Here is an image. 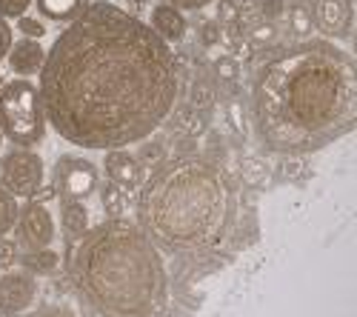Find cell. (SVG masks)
Masks as SVG:
<instances>
[{
  "instance_id": "6da1fadb",
  "label": "cell",
  "mask_w": 357,
  "mask_h": 317,
  "mask_svg": "<svg viewBox=\"0 0 357 317\" xmlns=\"http://www.w3.org/2000/svg\"><path fill=\"white\" fill-rule=\"evenodd\" d=\"M66 26L38 72L46 123L80 149L106 152L149 140L181 92L169 43L109 0H89Z\"/></svg>"
},
{
  "instance_id": "ba28073f",
  "label": "cell",
  "mask_w": 357,
  "mask_h": 317,
  "mask_svg": "<svg viewBox=\"0 0 357 317\" xmlns=\"http://www.w3.org/2000/svg\"><path fill=\"white\" fill-rule=\"evenodd\" d=\"M15 232V243L23 252H32V249H46L54 243L57 232H54V217L52 212L38 203V200H29L26 206L17 209V220L12 226Z\"/></svg>"
},
{
  "instance_id": "9a60e30c",
  "label": "cell",
  "mask_w": 357,
  "mask_h": 317,
  "mask_svg": "<svg viewBox=\"0 0 357 317\" xmlns=\"http://www.w3.org/2000/svg\"><path fill=\"white\" fill-rule=\"evenodd\" d=\"M38 6V15L49 23H69L75 20L86 6L89 0H32Z\"/></svg>"
},
{
  "instance_id": "4dcf8cb0",
  "label": "cell",
  "mask_w": 357,
  "mask_h": 317,
  "mask_svg": "<svg viewBox=\"0 0 357 317\" xmlns=\"http://www.w3.org/2000/svg\"><path fill=\"white\" fill-rule=\"evenodd\" d=\"M218 26H203V32H200V40L206 43V46H212V43H218Z\"/></svg>"
},
{
  "instance_id": "7c38bea8",
  "label": "cell",
  "mask_w": 357,
  "mask_h": 317,
  "mask_svg": "<svg viewBox=\"0 0 357 317\" xmlns=\"http://www.w3.org/2000/svg\"><path fill=\"white\" fill-rule=\"evenodd\" d=\"M43 57H46V49L35 40V38H20L17 43L12 40L9 52H6V61H9V69L20 77H32L40 72L43 66Z\"/></svg>"
},
{
  "instance_id": "4fadbf2b",
  "label": "cell",
  "mask_w": 357,
  "mask_h": 317,
  "mask_svg": "<svg viewBox=\"0 0 357 317\" xmlns=\"http://www.w3.org/2000/svg\"><path fill=\"white\" fill-rule=\"evenodd\" d=\"M149 26H152L166 43H181L186 38V29H189L183 9H177L172 3L155 6L152 9V17H149Z\"/></svg>"
},
{
  "instance_id": "cb8c5ba5",
  "label": "cell",
  "mask_w": 357,
  "mask_h": 317,
  "mask_svg": "<svg viewBox=\"0 0 357 317\" xmlns=\"http://www.w3.org/2000/svg\"><path fill=\"white\" fill-rule=\"evenodd\" d=\"M275 38H278V29H275V23H269V20H266L263 26H255V29H252V43H255V46H269Z\"/></svg>"
},
{
  "instance_id": "3957f363",
  "label": "cell",
  "mask_w": 357,
  "mask_h": 317,
  "mask_svg": "<svg viewBox=\"0 0 357 317\" xmlns=\"http://www.w3.org/2000/svg\"><path fill=\"white\" fill-rule=\"evenodd\" d=\"M237 206V183L223 166L200 155H174L140 183L135 223L160 252L195 254L226 243Z\"/></svg>"
},
{
  "instance_id": "1f68e13d",
  "label": "cell",
  "mask_w": 357,
  "mask_h": 317,
  "mask_svg": "<svg viewBox=\"0 0 357 317\" xmlns=\"http://www.w3.org/2000/svg\"><path fill=\"white\" fill-rule=\"evenodd\" d=\"M0 89H3V77H0Z\"/></svg>"
},
{
  "instance_id": "d6a6232c",
  "label": "cell",
  "mask_w": 357,
  "mask_h": 317,
  "mask_svg": "<svg viewBox=\"0 0 357 317\" xmlns=\"http://www.w3.org/2000/svg\"><path fill=\"white\" fill-rule=\"evenodd\" d=\"M0 146H3V134H0Z\"/></svg>"
},
{
  "instance_id": "4316f807",
  "label": "cell",
  "mask_w": 357,
  "mask_h": 317,
  "mask_svg": "<svg viewBox=\"0 0 357 317\" xmlns=\"http://www.w3.org/2000/svg\"><path fill=\"white\" fill-rule=\"evenodd\" d=\"M263 15H266V20H269V23H278L286 15V0H266Z\"/></svg>"
},
{
  "instance_id": "484cf974",
  "label": "cell",
  "mask_w": 357,
  "mask_h": 317,
  "mask_svg": "<svg viewBox=\"0 0 357 317\" xmlns=\"http://www.w3.org/2000/svg\"><path fill=\"white\" fill-rule=\"evenodd\" d=\"M17 243L15 240H0V269H9L17 263Z\"/></svg>"
},
{
  "instance_id": "30bf717a",
  "label": "cell",
  "mask_w": 357,
  "mask_h": 317,
  "mask_svg": "<svg viewBox=\"0 0 357 317\" xmlns=\"http://www.w3.org/2000/svg\"><path fill=\"white\" fill-rule=\"evenodd\" d=\"M312 20H314V29H320L326 40L351 38V32H354V0H314Z\"/></svg>"
},
{
  "instance_id": "83f0119b",
  "label": "cell",
  "mask_w": 357,
  "mask_h": 317,
  "mask_svg": "<svg viewBox=\"0 0 357 317\" xmlns=\"http://www.w3.org/2000/svg\"><path fill=\"white\" fill-rule=\"evenodd\" d=\"M9 46H12V26H9L3 17H0V63H3Z\"/></svg>"
},
{
  "instance_id": "8fae6325",
  "label": "cell",
  "mask_w": 357,
  "mask_h": 317,
  "mask_svg": "<svg viewBox=\"0 0 357 317\" xmlns=\"http://www.w3.org/2000/svg\"><path fill=\"white\" fill-rule=\"evenodd\" d=\"M103 171L112 183L123 189H140V183L146 180V166L129 149H106Z\"/></svg>"
},
{
  "instance_id": "277c9868",
  "label": "cell",
  "mask_w": 357,
  "mask_h": 317,
  "mask_svg": "<svg viewBox=\"0 0 357 317\" xmlns=\"http://www.w3.org/2000/svg\"><path fill=\"white\" fill-rule=\"evenodd\" d=\"M69 272L103 317H155L169 300L163 252L126 215L89 226L72 252Z\"/></svg>"
},
{
  "instance_id": "44dd1931",
  "label": "cell",
  "mask_w": 357,
  "mask_h": 317,
  "mask_svg": "<svg viewBox=\"0 0 357 317\" xmlns=\"http://www.w3.org/2000/svg\"><path fill=\"white\" fill-rule=\"evenodd\" d=\"M17 29H20V35H23V38H35V40H40V38L46 35L43 20L29 17V15H20V17H17Z\"/></svg>"
},
{
  "instance_id": "ac0fdd59",
  "label": "cell",
  "mask_w": 357,
  "mask_h": 317,
  "mask_svg": "<svg viewBox=\"0 0 357 317\" xmlns=\"http://www.w3.org/2000/svg\"><path fill=\"white\" fill-rule=\"evenodd\" d=\"M272 178H275V171H272V166L266 163V160H260V157H243L241 160V180L246 186L266 189V186L272 183Z\"/></svg>"
},
{
  "instance_id": "5bb4252c",
  "label": "cell",
  "mask_w": 357,
  "mask_h": 317,
  "mask_svg": "<svg viewBox=\"0 0 357 317\" xmlns=\"http://www.w3.org/2000/svg\"><path fill=\"white\" fill-rule=\"evenodd\" d=\"M61 226H63V235L66 240H80L89 226H92V217H89V209L83 200H72V197H63L61 200Z\"/></svg>"
},
{
  "instance_id": "7a4b0ae2",
  "label": "cell",
  "mask_w": 357,
  "mask_h": 317,
  "mask_svg": "<svg viewBox=\"0 0 357 317\" xmlns=\"http://www.w3.org/2000/svg\"><path fill=\"white\" fill-rule=\"evenodd\" d=\"M249 118L272 155L303 157L332 146L357 126L354 57L326 38L269 54L252 77Z\"/></svg>"
},
{
  "instance_id": "f546056e",
  "label": "cell",
  "mask_w": 357,
  "mask_h": 317,
  "mask_svg": "<svg viewBox=\"0 0 357 317\" xmlns=\"http://www.w3.org/2000/svg\"><path fill=\"white\" fill-rule=\"evenodd\" d=\"M229 121L234 123V129H237V132L246 134V121H243V109H241V103H234V106L229 109Z\"/></svg>"
},
{
  "instance_id": "2e32d148",
  "label": "cell",
  "mask_w": 357,
  "mask_h": 317,
  "mask_svg": "<svg viewBox=\"0 0 357 317\" xmlns=\"http://www.w3.org/2000/svg\"><path fill=\"white\" fill-rule=\"evenodd\" d=\"M17 261L23 263V269L29 275H35V277H43V275H52L57 269V263H61V254H57L52 246L46 249H32V252H23Z\"/></svg>"
},
{
  "instance_id": "d6986e66",
  "label": "cell",
  "mask_w": 357,
  "mask_h": 317,
  "mask_svg": "<svg viewBox=\"0 0 357 317\" xmlns=\"http://www.w3.org/2000/svg\"><path fill=\"white\" fill-rule=\"evenodd\" d=\"M17 209H20L17 206V197L0 186V238L12 232V226L17 220Z\"/></svg>"
},
{
  "instance_id": "ffe728a7",
  "label": "cell",
  "mask_w": 357,
  "mask_h": 317,
  "mask_svg": "<svg viewBox=\"0 0 357 317\" xmlns=\"http://www.w3.org/2000/svg\"><path fill=\"white\" fill-rule=\"evenodd\" d=\"M289 29L297 35V38H309L312 29H314V20H312V6H303L297 3L289 9Z\"/></svg>"
},
{
  "instance_id": "7402d4cb",
  "label": "cell",
  "mask_w": 357,
  "mask_h": 317,
  "mask_svg": "<svg viewBox=\"0 0 357 317\" xmlns=\"http://www.w3.org/2000/svg\"><path fill=\"white\" fill-rule=\"evenodd\" d=\"M26 317H77V311L72 306H66V303H49V306H38Z\"/></svg>"
},
{
  "instance_id": "9c48e42d",
  "label": "cell",
  "mask_w": 357,
  "mask_h": 317,
  "mask_svg": "<svg viewBox=\"0 0 357 317\" xmlns=\"http://www.w3.org/2000/svg\"><path fill=\"white\" fill-rule=\"evenodd\" d=\"M38 295H40V283L26 269L0 275V314L3 317H15V314L29 311L38 303Z\"/></svg>"
},
{
  "instance_id": "d4e9b609",
  "label": "cell",
  "mask_w": 357,
  "mask_h": 317,
  "mask_svg": "<svg viewBox=\"0 0 357 317\" xmlns=\"http://www.w3.org/2000/svg\"><path fill=\"white\" fill-rule=\"evenodd\" d=\"M215 72L223 80H237V75H241V66H237V61H234L231 54H226V57H218V61H215Z\"/></svg>"
},
{
  "instance_id": "52a82bcc",
  "label": "cell",
  "mask_w": 357,
  "mask_h": 317,
  "mask_svg": "<svg viewBox=\"0 0 357 317\" xmlns=\"http://www.w3.org/2000/svg\"><path fill=\"white\" fill-rule=\"evenodd\" d=\"M100 186V171L92 160L77 157V155H61L54 163V189L57 194L86 200L92 197Z\"/></svg>"
},
{
  "instance_id": "f1b7e54d",
  "label": "cell",
  "mask_w": 357,
  "mask_h": 317,
  "mask_svg": "<svg viewBox=\"0 0 357 317\" xmlns=\"http://www.w3.org/2000/svg\"><path fill=\"white\" fill-rule=\"evenodd\" d=\"M163 3H172L177 9H206L209 3H215V0H163Z\"/></svg>"
},
{
  "instance_id": "5b68a950",
  "label": "cell",
  "mask_w": 357,
  "mask_h": 317,
  "mask_svg": "<svg viewBox=\"0 0 357 317\" xmlns=\"http://www.w3.org/2000/svg\"><path fill=\"white\" fill-rule=\"evenodd\" d=\"M46 111L38 86L29 77L3 83L0 89V134L20 149H35L46 137Z\"/></svg>"
},
{
  "instance_id": "603a6c76",
  "label": "cell",
  "mask_w": 357,
  "mask_h": 317,
  "mask_svg": "<svg viewBox=\"0 0 357 317\" xmlns=\"http://www.w3.org/2000/svg\"><path fill=\"white\" fill-rule=\"evenodd\" d=\"M32 6V0H0V17L3 20H9V17H20V15H26V9Z\"/></svg>"
},
{
  "instance_id": "e0dca14e",
  "label": "cell",
  "mask_w": 357,
  "mask_h": 317,
  "mask_svg": "<svg viewBox=\"0 0 357 317\" xmlns=\"http://www.w3.org/2000/svg\"><path fill=\"white\" fill-rule=\"evenodd\" d=\"M98 192H100V206L109 217H123L129 212V189L109 180L106 186H98Z\"/></svg>"
},
{
  "instance_id": "8992f818",
  "label": "cell",
  "mask_w": 357,
  "mask_h": 317,
  "mask_svg": "<svg viewBox=\"0 0 357 317\" xmlns=\"http://www.w3.org/2000/svg\"><path fill=\"white\" fill-rule=\"evenodd\" d=\"M46 178V166L43 157L32 149H12L0 160V183L6 192H12L15 197H26L32 200V194L43 186Z\"/></svg>"
}]
</instances>
